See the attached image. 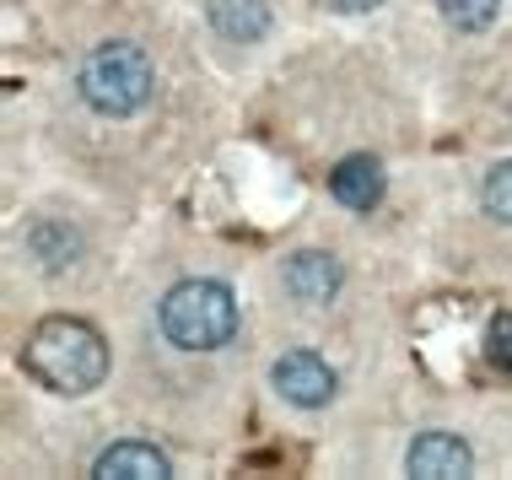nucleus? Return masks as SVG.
Returning <instances> with one entry per match:
<instances>
[{"instance_id":"f257e3e1","label":"nucleus","mask_w":512,"mask_h":480,"mask_svg":"<svg viewBox=\"0 0 512 480\" xmlns=\"http://www.w3.org/2000/svg\"><path fill=\"white\" fill-rule=\"evenodd\" d=\"M22 367L54 394H87L108 373V346L81 319H44L22 351Z\"/></svg>"},{"instance_id":"f03ea898","label":"nucleus","mask_w":512,"mask_h":480,"mask_svg":"<svg viewBox=\"0 0 512 480\" xmlns=\"http://www.w3.org/2000/svg\"><path fill=\"white\" fill-rule=\"evenodd\" d=\"M238 329V297L221 281H178L162 297V335L178 351H216Z\"/></svg>"},{"instance_id":"7ed1b4c3","label":"nucleus","mask_w":512,"mask_h":480,"mask_svg":"<svg viewBox=\"0 0 512 480\" xmlns=\"http://www.w3.org/2000/svg\"><path fill=\"white\" fill-rule=\"evenodd\" d=\"M81 98H87L98 114H135V108L151 103V87H157V76H151V60L135 44H124V38H114V44H98L81 60Z\"/></svg>"},{"instance_id":"20e7f679","label":"nucleus","mask_w":512,"mask_h":480,"mask_svg":"<svg viewBox=\"0 0 512 480\" xmlns=\"http://www.w3.org/2000/svg\"><path fill=\"white\" fill-rule=\"evenodd\" d=\"M275 389L292 405H324L329 394H335V373H329V362H318L313 351H292V356L275 362Z\"/></svg>"},{"instance_id":"39448f33","label":"nucleus","mask_w":512,"mask_h":480,"mask_svg":"<svg viewBox=\"0 0 512 480\" xmlns=\"http://www.w3.org/2000/svg\"><path fill=\"white\" fill-rule=\"evenodd\" d=\"M286 292L297 297V303H329V297L340 292V265H335V254H324V249H302L286 259Z\"/></svg>"},{"instance_id":"423d86ee","label":"nucleus","mask_w":512,"mask_h":480,"mask_svg":"<svg viewBox=\"0 0 512 480\" xmlns=\"http://www.w3.org/2000/svg\"><path fill=\"white\" fill-rule=\"evenodd\" d=\"M22 249H27V259H33L38 270H71L81 259V232L71 222L44 216V222H33L22 232Z\"/></svg>"},{"instance_id":"0eeeda50","label":"nucleus","mask_w":512,"mask_h":480,"mask_svg":"<svg viewBox=\"0 0 512 480\" xmlns=\"http://www.w3.org/2000/svg\"><path fill=\"white\" fill-rule=\"evenodd\" d=\"M405 470H410V475H426V480L469 475V448H464L453 432H426V437H415V443H410Z\"/></svg>"},{"instance_id":"6e6552de","label":"nucleus","mask_w":512,"mask_h":480,"mask_svg":"<svg viewBox=\"0 0 512 480\" xmlns=\"http://www.w3.org/2000/svg\"><path fill=\"white\" fill-rule=\"evenodd\" d=\"M92 475L98 480H162V475H173V464H168L162 448H151V443H114V448L98 454Z\"/></svg>"},{"instance_id":"1a4fd4ad","label":"nucleus","mask_w":512,"mask_h":480,"mask_svg":"<svg viewBox=\"0 0 512 480\" xmlns=\"http://www.w3.org/2000/svg\"><path fill=\"white\" fill-rule=\"evenodd\" d=\"M329 189H335L340 205H351V211H372V205L383 200V168L372 157H345L335 173H329Z\"/></svg>"},{"instance_id":"9d476101","label":"nucleus","mask_w":512,"mask_h":480,"mask_svg":"<svg viewBox=\"0 0 512 480\" xmlns=\"http://www.w3.org/2000/svg\"><path fill=\"white\" fill-rule=\"evenodd\" d=\"M205 17L221 38L232 44H254V38L270 33V6L265 0H205Z\"/></svg>"},{"instance_id":"9b49d317","label":"nucleus","mask_w":512,"mask_h":480,"mask_svg":"<svg viewBox=\"0 0 512 480\" xmlns=\"http://www.w3.org/2000/svg\"><path fill=\"white\" fill-rule=\"evenodd\" d=\"M437 6L459 33H486L496 22V11H502V0H437Z\"/></svg>"},{"instance_id":"f8f14e48","label":"nucleus","mask_w":512,"mask_h":480,"mask_svg":"<svg viewBox=\"0 0 512 480\" xmlns=\"http://www.w3.org/2000/svg\"><path fill=\"white\" fill-rule=\"evenodd\" d=\"M480 200H486V211L496 216V222H512V162H496V168L486 173Z\"/></svg>"},{"instance_id":"ddd939ff","label":"nucleus","mask_w":512,"mask_h":480,"mask_svg":"<svg viewBox=\"0 0 512 480\" xmlns=\"http://www.w3.org/2000/svg\"><path fill=\"white\" fill-rule=\"evenodd\" d=\"M486 351H491L496 367H507V373H512V313H496V319H491V329H486Z\"/></svg>"},{"instance_id":"4468645a","label":"nucleus","mask_w":512,"mask_h":480,"mask_svg":"<svg viewBox=\"0 0 512 480\" xmlns=\"http://www.w3.org/2000/svg\"><path fill=\"white\" fill-rule=\"evenodd\" d=\"M324 6H335V11H372V6H383V0H324Z\"/></svg>"}]
</instances>
